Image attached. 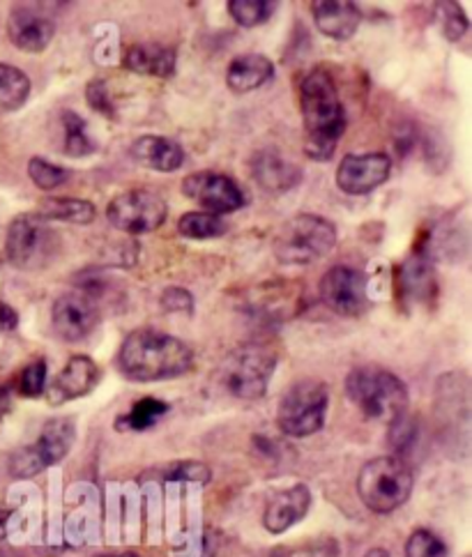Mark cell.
<instances>
[{
  "label": "cell",
  "mask_w": 472,
  "mask_h": 557,
  "mask_svg": "<svg viewBox=\"0 0 472 557\" xmlns=\"http://www.w3.org/2000/svg\"><path fill=\"white\" fill-rule=\"evenodd\" d=\"M183 194L214 216L235 212L247 203L243 187L233 177L214 171H196L187 175L183 181Z\"/></svg>",
  "instance_id": "12"
},
{
  "label": "cell",
  "mask_w": 472,
  "mask_h": 557,
  "mask_svg": "<svg viewBox=\"0 0 472 557\" xmlns=\"http://www.w3.org/2000/svg\"><path fill=\"white\" fill-rule=\"evenodd\" d=\"M348 399L373 422L392 424L408 410V387L397 373L376 364L352 369L346 377Z\"/></svg>",
  "instance_id": "3"
},
{
  "label": "cell",
  "mask_w": 472,
  "mask_h": 557,
  "mask_svg": "<svg viewBox=\"0 0 472 557\" xmlns=\"http://www.w3.org/2000/svg\"><path fill=\"white\" fill-rule=\"evenodd\" d=\"M47 375H49V369H47V362L45 360H35L30 362L22 375H18V394L28 396V399H37V396H42L47 392Z\"/></svg>",
  "instance_id": "32"
},
{
  "label": "cell",
  "mask_w": 472,
  "mask_h": 557,
  "mask_svg": "<svg viewBox=\"0 0 472 557\" xmlns=\"http://www.w3.org/2000/svg\"><path fill=\"white\" fill-rule=\"evenodd\" d=\"M415 476L401 456H378L362 466L358 495L373 513H392L408 503Z\"/></svg>",
  "instance_id": "4"
},
{
  "label": "cell",
  "mask_w": 472,
  "mask_h": 557,
  "mask_svg": "<svg viewBox=\"0 0 472 557\" xmlns=\"http://www.w3.org/2000/svg\"><path fill=\"white\" fill-rule=\"evenodd\" d=\"M337 555H339V546L332 540L300 544V546H282L270 553V557H337Z\"/></svg>",
  "instance_id": "34"
},
{
  "label": "cell",
  "mask_w": 472,
  "mask_h": 557,
  "mask_svg": "<svg viewBox=\"0 0 472 557\" xmlns=\"http://www.w3.org/2000/svg\"><path fill=\"white\" fill-rule=\"evenodd\" d=\"M251 175L261 189L270 194H286L302 181V169L293 164L280 150H259L251 157Z\"/></svg>",
  "instance_id": "17"
},
{
  "label": "cell",
  "mask_w": 472,
  "mask_h": 557,
  "mask_svg": "<svg viewBox=\"0 0 472 557\" xmlns=\"http://www.w3.org/2000/svg\"><path fill=\"white\" fill-rule=\"evenodd\" d=\"M274 3H265V0H231L228 12L231 16L245 28L261 26L270 22V16L274 14Z\"/></svg>",
  "instance_id": "29"
},
{
  "label": "cell",
  "mask_w": 472,
  "mask_h": 557,
  "mask_svg": "<svg viewBox=\"0 0 472 557\" xmlns=\"http://www.w3.org/2000/svg\"><path fill=\"white\" fill-rule=\"evenodd\" d=\"M162 305H164L166 311H187V313H191V309H194L191 295L185 288H178V286L164 290Z\"/></svg>",
  "instance_id": "37"
},
{
  "label": "cell",
  "mask_w": 472,
  "mask_h": 557,
  "mask_svg": "<svg viewBox=\"0 0 472 557\" xmlns=\"http://www.w3.org/2000/svg\"><path fill=\"white\" fill-rule=\"evenodd\" d=\"M76 441V426L70 417H53L28 447L16 449L10 459V472L18 480H28L42 470L61 463Z\"/></svg>",
  "instance_id": "9"
},
{
  "label": "cell",
  "mask_w": 472,
  "mask_h": 557,
  "mask_svg": "<svg viewBox=\"0 0 472 557\" xmlns=\"http://www.w3.org/2000/svg\"><path fill=\"white\" fill-rule=\"evenodd\" d=\"M194 367V350L160 330H134L117 350V371L134 383H157L185 375Z\"/></svg>",
  "instance_id": "1"
},
{
  "label": "cell",
  "mask_w": 472,
  "mask_h": 557,
  "mask_svg": "<svg viewBox=\"0 0 472 557\" xmlns=\"http://www.w3.org/2000/svg\"><path fill=\"white\" fill-rule=\"evenodd\" d=\"M330 389L319 377H302L286 389L277 408V426L288 437H309L325 426Z\"/></svg>",
  "instance_id": "8"
},
{
  "label": "cell",
  "mask_w": 472,
  "mask_h": 557,
  "mask_svg": "<svg viewBox=\"0 0 472 557\" xmlns=\"http://www.w3.org/2000/svg\"><path fill=\"white\" fill-rule=\"evenodd\" d=\"M164 480L208 484L210 482V468L201 461H181V463H173L164 470Z\"/></svg>",
  "instance_id": "33"
},
{
  "label": "cell",
  "mask_w": 472,
  "mask_h": 557,
  "mask_svg": "<svg viewBox=\"0 0 472 557\" xmlns=\"http://www.w3.org/2000/svg\"><path fill=\"white\" fill-rule=\"evenodd\" d=\"M397 290L410 305L431 302L436 295V276L434 270L422 258H410L399 268V286Z\"/></svg>",
  "instance_id": "23"
},
{
  "label": "cell",
  "mask_w": 472,
  "mask_h": 557,
  "mask_svg": "<svg viewBox=\"0 0 472 557\" xmlns=\"http://www.w3.org/2000/svg\"><path fill=\"white\" fill-rule=\"evenodd\" d=\"M100 377H102V371L92 357L74 355L49 385V404L63 406L67 401L82 399V396L90 394L97 385H100Z\"/></svg>",
  "instance_id": "16"
},
{
  "label": "cell",
  "mask_w": 472,
  "mask_h": 557,
  "mask_svg": "<svg viewBox=\"0 0 472 557\" xmlns=\"http://www.w3.org/2000/svg\"><path fill=\"white\" fill-rule=\"evenodd\" d=\"M8 35L12 45L28 53H42L55 35L53 18L39 8L16 5L10 14Z\"/></svg>",
  "instance_id": "15"
},
{
  "label": "cell",
  "mask_w": 472,
  "mask_h": 557,
  "mask_svg": "<svg viewBox=\"0 0 472 557\" xmlns=\"http://www.w3.org/2000/svg\"><path fill=\"white\" fill-rule=\"evenodd\" d=\"M16 325H18V313L10 305L0 302V334L16 330Z\"/></svg>",
  "instance_id": "38"
},
{
  "label": "cell",
  "mask_w": 472,
  "mask_h": 557,
  "mask_svg": "<svg viewBox=\"0 0 472 557\" xmlns=\"http://www.w3.org/2000/svg\"><path fill=\"white\" fill-rule=\"evenodd\" d=\"M63 249L61 235L37 212L16 216L8 228L5 251L10 263L18 270H45Z\"/></svg>",
  "instance_id": "7"
},
{
  "label": "cell",
  "mask_w": 472,
  "mask_h": 557,
  "mask_svg": "<svg viewBox=\"0 0 472 557\" xmlns=\"http://www.w3.org/2000/svg\"><path fill=\"white\" fill-rule=\"evenodd\" d=\"M311 491L305 484H295L274 493L263 511V525L270 534H284L309 513Z\"/></svg>",
  "instance_id": "18"
},
{
  "label": "cell",
  "mask_w": 472,
  "mask_h": 557,
  "mask_svg": "<svg viewBox=\"0 0 472 557\" xmlns=\"http://www.w3.org/2000/svg\"><path fill=\"white\" fill-rule=\"evenodd\" d=\"M28 175L30 181L42 189V191H53L61 185H65L70 181V171L63 166H55L51 162H47L45 157H33L28 162Z\"/></svg>",
  "instance_id": "30"
},
{
  "label": "cell",
  "mask_w": 472,
  "mask_h": 557,
  "mask_svg": "<svg viewBox=\"0 0 472 557\" xmlns=\"http://www.w3.org/2000/svg\"><path fill=\"white\" fill-rule=\"evenodd\" d=\"M313 24L316 28L332 39H350L358 33L362 24V10L356 3H348V0H321V3L311 5Z\"/></svg>",
  "instance_id": "19"
},
{
  "label": "cell",
  "mask_w": 472,
  "mask_h": 557,
  "mask_svg": "<svg viewBox=\"0 0 472 557\" xmlns=\"http://www.w3.org/2000/svg\"><path fill=\"white\" fill-rule=\"evenodd\" d=\"M129 152L139 164L162 173H173L185 164L183 146L169 136H157V134L139 136L132 144Z\"/></svg>",
  "instance_id": "20"
},
{
  "label": "cell",
  "mask_w": 472,
  "mask_h": 557,
  "mask_svg": "<svg viewBox=\"0 0 472 557\" xmlns=\"http://www.w3.org/2000/svg\"><path fill=\"white\" fill-rule=\"evenodd\" d=\"M10 406H12V396H10V389H8V387H3V385H0V420H3V417L8 414Z\"/></svg>",
  "instance_id": "39"
},
{
  "label": "cell",
  "mask_w": 472,
  "mask_h": 557,
  "mask_svg": "<svg viewBox=\"0 0 472 557\" xmlns=\"http://www.w3.org/2000/svg\"><path fill=\"white\" fill-rule=\"evenodd\" d=\"M319 293H321L323 305L344 318H358L371 305L367 274L356 268H346V265L330 268L321 276Z\"/></svg>",
  "instance_id": "11"
},
{
  "label": "cell",
  "mask_w": 472,
  "mask_h": 557,
  "mask_svg": "<svg viewBox=\"0 0 472 557\" xmlns=\"http://www.w3.org/2000/svg\"><path fill=\"white\" fill-rule=\"evenodd\" d=\"M53 332L67 344L84 342L100 323V307L86 290H72L58 297L51 309Z\"/></svg>",
  "instance_id": "13"
},
{
  "label": "cell",
  "mask_w": 472,
  "mask_h": 557,
  "mask_svg": "<svg viewBox=\"0 0 472 557\" xmlns=\"http://www.w3.org/2000/svg\"><path fill=\"white\" fill-rule=\"evenodd\" d=\"M337 245V226L319 214H295L274 237V256L282 265H311Z\"/></svg>",
  "instance_id": "5"
},
{
  "label": "cell",
  "mask_w": 472,
  "mask_h": 557,
  "mask_svg": "<svg viewBox=\"0 0 472 557\" xmlns=\"http://www.w3.org/2000/svg\"><path fill=\"white\" fill-rule=\"evenodd\" d=\"M0 557H14V555H10V553H3V550H0Z\"/></svg>",
  "instance_id": "43"
},
{
  "label": "cell",
  "mask_w": 472,
  "mask_h": 557,
  "mask_svg": "<svg viewBox=\"0 0 472 557\" xmlns=\"http://www.w3.org/2000/svg\"><path fill=\"white\" fill-rule=\"evenodd\" d=\"M364 557H389V553L385 548H371Z\"/></svg>",
  "instance_id": "42"
},
{
  "label": "cell",
  "mask_w": 472,
  "mask_h": 557,
  "mask_svg": "<svg viewBox=\"0 0 472 557\" xmlns=\"http://www.w3.org/2000/svg\"><path fill=\"white\" fill-rule=\"evenodd\" d=\"M169 412V404L152 399V396H146V399L136 401L129 412L121 414L115 420L117 431H148L152 429L162 417Z\"/></svg>",
  "instance_id": "25"
},
{
  "label": "cell",
  "mask_w": 472,
  "mask_h": 557,
  "mask_svg": "<svg viewBox=\"0 0 472 557\" xmlns=\"http://www.w3.org/2000/svg\"><path fill=\"white\" fill-rule=\"evenodd\" d=\"M86 97H88V102L95 111H100L109 117H115V109H113V102H111L104 82H92L86 90Z\"/></svg>",
  "instance_id": "36"
},
{
  "label": "cell",
  "mask_w": 472,
  "mask_h": 557,
  "mask_svg": "<svg viewBox=\"0 0 472 557\" xmlns=\"http://www.w3.org/2000/svg\"><path fill=\"white\" fill-rule=\"evenodd\" d=\"M300 109L307 132L305 152L313 162H327L346 132V111L334 78L325 70H311L302 78Z\"/></svg>",
  "instance_id": "2"
},
{
  "label": "cell",
  "mask_w": 472,
  "mask_h": 557,
  "mask_svg": "<svg viewBox=\"0 0 472 557\" xmlns=\"http://www.w3.org/2000/svg\"><path fill=\"white\" fill-rule=\"evenodd\" d=\"M226 231L224 219L210 212H187L178 222V233L189 240H210V237H222Z\"/></svg>",
  "instance_id": "27"
},
{
  "label": "cell",
  "mask_w": 472,
  "mask_h": 557,
  "mask_svg": "<svg viewBox=\"0 0 472 557\" xmlns=\"http://www.w3.org/2000/svg\"><path fill=\"white\" fill-rule=\"evenodd\" d=\"M406 557H447V546L431 530H415L406 542Z\"/></svg>",
  "instance_id": "31"
},
{
  "label": "cell",
  "mask_w": 472,
  "mask_h": 557,
  "mask_svg": "<svg viewBox=\"0 0 472 557\" xmlns=\"http://www.w3.org/2000/svg\"><path fill=\"white\" fill-rule=\"evenodd\" d=\"M30 78L22 70L8 63H0V109H22L30 95Z\"/></svg>",
  "instance_id": "26"
},
{
  "label": "cell",
  "mask_w": 472,
  "mask_h": 557,
  "mask_svg": "<svg viewBox=\"0 0 472 557\" xmlns=\"http://www.w3.org/2000/svg\"><path fill=\"white\" fill-rule=\"evenodd\" d=\"M392 171V159L383 152L346 154L337 169V187L348 196H364L378 189Z\"/></svg>",
  "instance_id": "14"
},
{
  "label": "cell",
  "mask_w": 472,
  "mask_h": 557,
  "mask_svg": "<svg viewBox=\"0 0 472 557\" xmlns=\"http://www.w3.org/2000/svg\"><path fill=\"white\" fill-rule=\"evenodd\" d=\"M10 519H12V513L5 511V509H0V542H3L5 536H8V523H10Z\"/></svg>",
  "instance_id": "40"
},
{
  "label": "cell",
  "mask_w": 472,
  "mask_h": 557,
  "mask_svg": "<svg viewBox=\"0 0 472 557\" xmlns=\"http://www.w3.org/2000/svg\"><path fill=\"white\" fill-rule=\"evenodd\" d=\"M443 8H447V10H445V22H443L445 35H447L449 42H459V39H461V37L468 33V28H470L468 16L463 14L461 5L447 3V5H443Z\"/></svg>",
  "instance_id": "35"
},
{
  "label": "cell",
  "mask_w": 472,
  "mask_h": 557,
  "mask_svg": "<svg viewBox=\"0 0 472 557\" xmlns=\"http://www.w3.org/2000/svg\"><path fill=\"white\" fill-rule=\"evenodd\" d=\"M169 206L164 198L152 189H129L111 198L107 206L109 222L123 233L146 235L166 222Z\"/></svg>",
  "instance_id": "10"
},
{
  "label": "cell",
  "mask_w": 472,
  "mask_h": 557,
  "mask_svg": "<svg viewBox=\"0 0 472 557\" xmlns=\"http://www.w3.org/2000/svg\"><path fill=\"white\" fill-rule=\"evenodd\" d=\"M274 78V65L261 53H245L233 58L226 70V84L233 92H251L270 84Z\"/></svg>",
  "instance_id": "21"
},
{
  "label": "cell",
  "mask_w": 472,
  "mask_h": 557,
  "mask_svg": "<svg viewBox=\"0 0 472 557\" xmlns=\"http://www.w3.org/2000/svg\"><path fill=\"white\" fill-rule=\"evenodd\" d=\"M175 63H178V53H175V49L157 42L132 45L125 53V67L146 76L169 78L175 72Z\"/></svg>",
  "instance_id": "22"
},
{
  "label": "cell",
  "mask_w": 472,
  "mask_h": 557,
  "mask_svg": "<svg viewBox=\"0 0 472 557\" xmlns=\"http://www.w3.org/2000/svg\"><path fill=\"white\" fill-rule=\"evenodd\" d=\"M277 369V352L263 344H251L233 350L220 367L224 389L240 401L263 399L272 373Z\"/></svg>",
  "instance_id": "6"
},
{
  "label": "cell",
  "mask_w": 472,
  "mask_h": 557,
  "mask_svg": "<svg viewBox=\"0 0 472 557\" xmlns=\"http://www.w3.org/2000/svg\"><path fill=\"white\" fill-rule=\"evenodd\" d=\"M63 127H65V152L70 157H88L97 150L95 138L88 134V125L78 113L65 111L63 113Z\"/></svg>",
  "instance_id": "28"
},
{
  "label": "cell",
  "mask_w": 472,
  "mask_h": 557,
  "mask_svg": "<svg viewBox=\"0 0 472 557\" xmlns=\"http://www.w3.org/2000/svg\"><path fill=\"white\" fill-rule=\"evenodd\" d=\"M37 214L42 219H55V222H67V224H90L97 210L90 201L84 198H65V196H49L37 208Z\"/></svg>",
  "instance_id": "24"
},
{
  "label": "cell",
  "mask_w": 472,
  "mask_h": 557,
  "mask_svg": "<svg viewBox=\"0 0 472 557\" xmlns=\"http://www.w3.org/2000/svg\"><path fill=\"white\" fill-rule=\"evenodd\" d=\"M97 557H141V555L134 553V550H117V553H102Z\"/></svg>",
  "instance_id": "41"
}]
</instances>
